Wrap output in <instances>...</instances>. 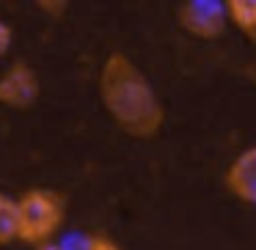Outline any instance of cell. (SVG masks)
<instances>
[{
  "instance_id": "6da1fadb",
  "label": "cell",
  "mask_w": 256,
  "mask_h": 250,
  "mask_svg": "<svg viewBox=\"0 0 256 250\" xmlns=\"http://www.w3.org/2000/svg\"><path fill=\"white\" fill-rule=\"evenodd\" d=\"M100 102L110 121L135 140H152L166 124V105L144 69L124 52H110L100 69Z\"/></svg>"
},
{
  "instance_id": "7a4b0ae2",
  "label": "cell",
  "mask_w": 256,
  "mask_h": 250,
  "mask_svg": "<svg viewBox=\"0 0 256 250\" xmlns=\"http://www.w3.org/2000/svg\"><path fill=\"white\" fill-rule=\"evenodd\" d=\"M20 209V242L42 248L66 223V195L50 187H30L17 198Z\"/></svg>"
},
{
  "instance_id": "3957f363",
  "label": "cell",
  "mask_w": 256,
  "mask_h": 250,
  "mask_svg": "<svg viewBox=\"0 0 256 250\" xmlns=\"http://www.w3.org/2000/svg\"><path fill=\"white\" fill-rule=\"evenodd\" d=\"M176 22L188 36L201 41H218L228 30L223 0H184L176 8Z\"/></svg>"
},
{
  "instance_id": "277c9868",
  "label": "cell",
  "mask_w": 256,
  "mask_h": 250,
  "mask_svg": "<svg viewBox=\"0 0 256 250\" xmlns=\"http://www.w3.org/2000/svg\"><path fill=\"white\" fill-rule=\"evenodd\" d=\"M42 96L39 72L28 61H14L0 74V105L12 110H30Z\"/></svg>"
},
{
  "instance_id": "5b68a950",
  "label": "cell",
  "mask_w": 256,
  "mask_h": 250,
  "mask_svg": "<svg viewBox=\"0 0 256 250\" xmlns=\"http://www.w3.org/2000/svg\"><path fill=\"white\" fill-rule=\"evenodd\" d=\"M223 187L240 204L256 209V143L242 149L223 171Z\"/></svg>"
},
{
  "instance_id": "8992f818",
  "label": "cell",
  "mask_w": 256,
  "mask_h": 250,
  "mask_svg": "<svg viewBox=\"0 0 256 250\" xmlns=\"http://www.w3.org/2000/svg\"><path fill=\"white\" fill-rule=\"evenodd\" d=\"M223 8L228 25L256 44V0H223Z\"/></svg>"
},
{
  "instance_id": "52a82bcc",
  "label": "cell",
  "mask_w": 256,
  "mask_h": 250,
  "mask_svg": "<svg viewBox=\"0 0 256 250\" xmlns=\"http://www.w3.org/2000/svg\"><path fill=\"white\" fill-rule=\"evenodd\" d=\"M20 242V209L17 198L0 193V245Z\"/></svg>"
},
{
  "instance_id": "ba28073f",
  "label": "cell",
  "mask_w": 256,
  "mask_h": 250,
  "mask_svg": "<svg viewBox=\"0 0 256 250\" xmlns=\"http://www.w3.org/2000/svg\"><path fill=\"white\" fill-rule=\"evenodd\" d=\"M80 250H122V245L116 239H110L108 234H88L80 245Z\"/></svg>"
},
{
  "instance_id": "9c48e42d",
  "label": "cell",
  "mask_w": 256,
  "mask_h": 250,
  "mask_svg": "<svg viewBox=\"0 0 256 250\" xmlns=\"http://www.w3.org/2000/svg\"><path fill=\"white\" fill-rule=\"evenodd\" d=\"M36 6L42 8V11L47 14V17H64L66 14V8H69V0H39Z\"/></svg>"
},
{
  "instance_id": "30bf717a",
  "label": "cell",
  "mask_w": 256,
  "mask_h": 250,
  "mask_svg": "<svg viewBox=\"0 0 256 250\" xmlns=\"http://www.w3.org/2000/svg\"><path fill=\"white\" fill-rule=\"evenodd\" d=\"M12 44H14V30H12V25L0 19V58H6V55H8Z\"/></svg>"
},
{
  "instance_id": "8fae6325",
  "label": "cell",
  "mask_w": 256,
  "mask_h": 250,
  "mask_svg": "<svg viewBox=\"0 0 256 250\" xmlns=\"http://www.w3.org/2000/svg\"><path fill=\"white\" fill-rule=\"evenodd\" d=\"M36 250H64V248H61V245H52L50 242V245H42V248H36Z\"/></svg>"
},
{
  "instance_id": "7c38bea8",
  "label": "cell",
  "mask_w": 256,
  "mask_h": 250,
  "mask_svg": "<svg viewBox=\"0 0 256 250\" xmlns=\"http://www.w3.org/2000/svg\"><path fill=\"white\" fill-rule=\"evenodd\" d=\"M250 77H254V85H256V66L250 69Z\"/></svg>"
}]
</instances>
